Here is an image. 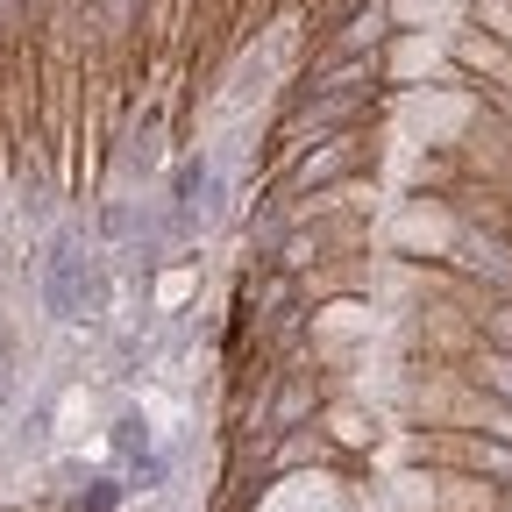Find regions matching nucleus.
<instances>
[{
  "label": "nucleus",
  "mask_w": 512,
  "mask_h": 512,
  "mask_svg": "<svg viewBox=\"0 0 512 512\" xmlns=\"http://www.w3.org/2000/svg\"><path fill=\"white\" fill-rule=\"evenodd\" d=\"M313 406H320V377H313V370H292V377H285V399H278V413H271V427L292 434Z\"/></svg>",
  "instance_id": "nucleus-3"
},
{
  "label": "nucleus",
  "mask_w": 512,
  "mask_h": 512,
  "mask_svg": "<svg viewBox=\"0 0 512 512\" xmlns=\"http://www.w3.org/2000/svg\"><path fill=\"white\" fill-rule=\"evenodd\" d=\"M456 64H463V72H491L498 86H512V50L498 36H463L456 43Z\"/></svg>",
  "instance_id": "nucleus-2"
},
{
  "label": "nucleus",
  "mask_w": 512,
  "mask_h": 512,
  "mask_svg": "<svg viewBox=\"0 0 512 512\" xmlns=\"http://www.w3.org/2000/svg\"><path fill=\"white\" fill-rule=\"evenodd\" d=\"M463 377L477 384V392H484V384H491V392H498V399H512V356H505L498 342H477V349H470V370H463Z\"/></svg>",
  "instance_id": "nucleus-4"
},
{
  "label": "nucleus",
  "mask_w": 512,
  "mask_h": 512,
  "mask_svg": "<svg viewBox=\"0 0 512 512\" xmlns=\"http://www.w3.org/2000/svg\"><path fill=\"white\" fill-rule=\"evenodd\" d=\"M399 249H427V256L456 249V214H448V200H413L406 221H399Z\"/></svg>",
  "instance_id": "nucleus-1"
},
{
  "label": "nucleus",
  "mask_w": 512,
  "mask_h": 512,
  "mask_svg": "<svg viewBox=\"0 0 512 512\" xmlns=\"http://www.w3.org/2000/svg\"><path fill=\"white\" fill-rule=\"evenodd\" d=\"M328 427H335V441H349V448H363V441H370L363 413H349V406H335V413H328Z\"/></svg>",
  "instance_id": "nucleus-8"
},
{
  "label": "nucleus",
  "mask_w": 512,
  "mask_h": 512,
  "mask_svg": "<svg viewBox=\"0 0 512 512\" xmlns=\"http://www.w3.org/2000/svg\"><path fill=\"white\" fill-rule=\"evenodd\" d=\"M320 456H328V441H320V434H306V427L285 434V463H320Z\"/></svg>",
  "instance_id": "nucleus-7"
},
{
  "label": "nucleus",
  "mask_w": 512,
  "mask_h": 512,
  "mask_svg": "<svg viewBox=\"0 0 512 512\" xmlns=\"http://www.w3.org/2000/svg\"><path fill=\"white\" fill-rule=\"evenodd\" d=\"M392 72H434V43H420V36H406V43L392 50Z\"/></svg>",
  "instance_id": "nucleus-6"
},
{
  "label": "nucleus",
  "mask_w": 512,
  "mask_h": 512,
  "mask_svg": "<svg viewBox=\"0 0 512 512\" xmlns=\"http://www.w3.org/2000/svg\"><path fill=\"white\" fill-rule=\"evenodd\" d=\"M356 143H363V136H335V143H320V157H306V164H299V185H320V178L349 171V164H356Z\"/></svg>",
  "instance_id": "nucleus-5"
}]
</instances>
